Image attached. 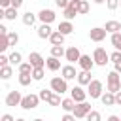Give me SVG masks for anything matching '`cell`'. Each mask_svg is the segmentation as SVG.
<instances>
[{"label":"cell","instance_id":"obj_52","mask_svg":"<svg viewBox=\"0 0 121 121\" xmlns=\"http://www.w3.org/2000/svg\"><path fill=\"white\" fill-rule=\"evenodd\" d=\"M108 121H119V117H117V115H110V117H108Z\"/></svg>","mask_w":121,"mask_h":121},{"label":"cell","instance_id":"obj_18","mask_svg":"<svg viewBox=\"0 0 121 121\" xmlns=\"http://www.w3.org/2000/svg\"><path fill=\"white\" fill-rule=\"evenodd\" d=\"M100 100H102V104H104V106H113V104H115V93L106 91V93H102Z\"/></svg>","mask_w":121,"mask_h":121},{"label":"cell","instance_id":"obj_48","mask_svg":"<svg viewBox=\"0 0 121 121\" xmlns=\"http://www.w3.org/2000/svg\"><path fill=\"white\" fill-rule=\"evenodd\" d=\"M0 121H15V119H13L9 113H6V115H2V117H0Z\"/></svg>","mask_w":121,"mask_h":121},{"label":"cell","instance_id":"obj_21","mask_svg":"<svg viewBox=\"0 0 121 121\" xmlns=\"http://www.w3.org/2000/svg\"><path fill=\"white\" fill-rule=\"evenodd\" d=\"M76 104H78V102H76V100H74V98L70 96V98H64V100L60 102V108H62L64 112H74Z\"/></svg>","mask_w":121,"mask_h":121},{"label":"cell","instance_id":"obj_40","mask_svg":"<svg viewBox=\"0 0 121 121\" xmlns=\"http://www.w3.org/2000/svg\"><path fill=\"white\" fill-rule=\"evenodd\" d=\"M106 8L112 9V11L117 9V8H119V0H106Z\"/></svg>","mask_w":121,"mask_h":121},{"label":"cell","instance_id":"obj_44","mask_svg":"<svg viewBox=\"0 0 121 121\" xmlns=\"http://www.w3.org/2000/svg\"><path fill=\"white\" fill-rule=\"evenodd\" d=\"M72 119H76L74 112H72V113H66V115H62V121H72Z\"/></svg>","mask_w":121,"mask_h":121},{"label":"cell","instance_id":"obj_53","mask_svg":"<svg viewBox=\"0 0 121 121\" xmlns=\"http://www.w3.org/2000/svg\"><path fill=\"white\" fill-rule=\"evenodd\" d=\"M93 2H95V4H104L106 0H93Z\"/></svg>","mask_w":121,"mask_h":121},{"label":"cell","instance_id":"obj_45","mask_svg":"<svg viewBox=\"0 0 121 121\" xmlns=\"http://www.w3.org/2000/svg\"><path fill=\"white\" fill-rule=\"evenodd\" d=\"M70 8H74L76 11H78V8H79V0H70V4H68Z\"/></svg>","mask_w":121,"mask_h":121},{"label":"cell","instance_id":"obj_36","mask_svg":"<svg viewBox=\"0 0 121 121\" xmlns=\"http://www.w3.org/2000/svg\"><path fill=\"white\" fill-rule=\"evenodd\" d=\"M8 40H9V45H15L19 42V34L17 32H8Z\"/></svg>","mask_w":121,"mask_h":121},{"label":"cell","instance_id":"obj_41","mask_svg":"<svg viewBox=\"0 0 121 121\" xmlns=\"http://www.w3.org/2000/svg\"><path fill=\"white\" fill-rule=\"evenodd\" d=\"M87 119H89V121H100V113H98V112H93V110H91V112L87 113Z\"/></svg>","mask_w":121,"mask_h":121},{"label":"cell","instance_id":"obj_26","mask_svg":"<svg viewBox=\"0 0 121 121\" xmlns=\"http://www.w3.org/2000/svg\"><path fill=\"white\" fill-rule=\"evenodd\" d=\"M21 62H23V57H21V53H19V51H13V53L9 55V64H11V66H19Z\"/></svg>","mask_w":121,"mask_h":121},{"label":"cell","instance_id":"obj_23","mask_svg":"<svg viewBox=\"0 0 121 121\" xmlns=\"http://www.w3.org/2000/svg\"><path fill=\"white\" fill-rule=\"evenodd\" d=\"M15 17H17V8L9 6V8L4 9V19H8V21H15Z\"/></svg>","mask_w":121,"mask_h":121},{"label":"cell","instance_id":"obj_3","mask_svg":"<svg viewBox=\"0 0 121 121\" xmlns=\"http://www.w3.org/2000/svg\"><path fill=\"white\" fill-rule=\"evenodd\" d=\"M40 95H26V96H23V100H21V108L23 110H34L38 104H40Z\"/></svg>","mask_w":121,"mask_h":121},{"label":"cell","instance_id":"obj_37","mask_svg":"<svg viewBox=\"0 0 121 121\" xmlns=\"http://www.w3.org/2000/svg\"><path fill=\"white\" fill-rule=\"evenodd\" d=\"M32 68H34V66H32L30 62H21V64H19V72H30V74H32Z\"/></svg>","mask_w":121,"mask_h":121},{"label":"cell","instance_id":"obj_30","mask_svg":"<svg viewBox=\"0 0 121 121\" xmlns=\"http://www.w3.org/2000/svg\"><path fill=\"white\" fill-rule=\"evenodd\" d=\"M62 11H64V19H68V21H72V19L78 15V11H76L74 8H70V6H68V8H64Z\"/></svg>","mask_w":121,"mask_h":121},{"label":"cell","instance_id":"obj_25","mask_svg":"<svg viewBox=\"0 0 121 121\" xmlns=\"http://www.w3.org/2000/svg\"><path fill=\"white\" fill-rule=\"evenodd\" d=\"M23 23H25L26 26H32V25L36 23V15H34L32 11H26V13H23Z\"/></svg>","mask_w":121,"mask_h":121},{"label":"cell","instance_id":"obj_4","mask_svg":"<svg viewBox=\"0 0 121 121\" xmlns=\"http://www.w3.org/2000/svg\"><path fill=\"white\" fill-rule=\"evenodd\" d=\"M68 79H64V78H53L51 79V89L55 91V93H59V95H64L66 91H68V83H66Z\"/></svg>","mask_w":121,"mask_h":121},{"label":"cell","instance_id":"obj_17","mask_svg":"<svg viewBox=\"0 0 121 121\" xmlns=\"http://www.w3.org/2000/svg\"><path fill=\"white\" fill-rule=\"evenodd\" d=\"M78 83H79V85H89V83H91V70H81V72H78Z\"/></svg>","mask_w":121,"mask_h":121},{"label":"cell","instance_id":"obj_50","mask_svg":"<svg viewBox=\"0 0 121 121\" xmlns=\"http://www.w3.org/2000/svg\"><path fill=\"white\" fill-rule=\"evenodd\" d=\"M113 66H115V68H113V70H117V72H119V74H121V60H119V62H115V64H113Z\"/></svg>","mask_w":121,"mask_h":121},{"label":"cell","instance_id":"obj_43","mask_svg":"<svg viewBox=\"0 0 121 121\" xmlns=\"http://www.w3.org/2000/svg\"><path fill=\"white\" fill-rule=\"evenodd\" d=\"M9 62V57L8 55H0V66H6Z\"/></svg>","mask_w":121,"mask_h":121},{"label":"cell","instance_id":"obj_11","mask_svg":"<svg viewBox=\"0 0 121 121\" xmlns=\"http://www.w3.org/2000/svg\"><path fill=\"white\" fill-rule=\"evenodd\" d=\"M87 91H83V85H78V87H74L72 89V98L76 100V102H83L85 98H87Z\"/></svg>","mask_w":121,"mask_h":121},{"label":"cell","instance_id":"obj_33","mask_svg":"<svg viewBox=\"0 0 121 121\" xmlns=\"http://www.w3.org/2000/svg\"><path fill=\"white\" fill-rule=\"evenodd\" d=\"M108 91H112V93L121 91V81H108Z\"/></svg>","mask_w":121,"mask_h":121},{"label":"cell","instance_id":"obj_51","mask_svg":"<svg viewBox=\"0 0 121 121\" xmlns=\"http://www.w3.org/2000/svg\"><path fill=\"white\" fill-rule=\"evenodd\" d=\"M0 34H8V28L4 25H0Z\"/></svg>","mask_w":121,"mask_h":121},{"label":"cell","instance_id":"obj_47","mask_svg":"<svg viewBox=\"0 0 121 121\" xmlns=\"http://www.w3.org/2000/svg\"><path fill=\"white\" fill-rule=\"evenodd\" d=\"M0 6L6 9V8H9V6H11V0H0Z\"/></svg>","mask_w":121,"mask_h":121},{"label":"cell","instance_id":"obj_1","mask_svg":"<svg viewBox=\"0 0 121 121\" xmlns=\"http://www.w3.org/2000/svg\"><path fill=\"white\" fill-rule=\"evenodd\" d=\"M93 59H95V64L96 66H106L110 62V53H106L104 47H96L95 53H93Z\"/></svg>","mask_w":121,"mask_h":121},{"label":"cell","instance_id":"obj_5","mask_svg":"<svg viewBox=\"0 0 121 121\" xmlns=\"http://www.w3.org/2000/svg\"><path fill=\"white\" fill-rule=\"evenodd\" d=\"M91 112V104L89 102H78L76 104V108H74V115H76V119H83V117H87V113Z\"/></svg>","mask_w":121,"mask_h":121},{"label":"cell","instance_id":"obj_32","mask_svg":"<svg viewBox=\"0 0 121 121\" xmlns=\"http://www.w3.org/2000/svg\"><path fill=\"white\" fill-rule=\"evenodd\" d=\"M60 102H62V100H60V95H59V93L51 95V98L47 100V104H49V106H60Z\"/></svg>","mask_w":121,"mask_h":121},{"label":"cell","instance_id":"obj_24","mask_svg":"<svg viewBox=\"0 0 121 121\" xmlns=\"http://www.w3.org/2000/svg\"><path fill=\"white\" fill-rule=\"evenodd\" d=\"M11 76H13V68H11L9 64L0 66V78H2V79H9Z\"/></svg>","mask_w":121,"mask_h":121},{"label":"cell","instance_id":"obj_39","mask_svg":"<svg viewBox=\"0 0 121 121\" xmlns=\"http://www.w3.org/2000/svg\"><path fill=\"white\" fill-rule=\"evenodd\" d=\"M110 60H112L113 64H115V62H119V60H121V51H119V49H115V51L110 55Z\"/></svg>","mask_w":121,"mask_h":121},{"label":"cell","instance_id":"obj_19","mask_svg":"<svg viewBox=\"0 0 121 121\" xmlns=\"http://www.w3.org/2000/svg\"><path fill=\"white\" fill-rule=\"evenodd\" d=\"M57 30H60V32H62L64 36H68V34H72V32H74V25H72V23H70V21L66 19V21L59 23V28H57Z\"/></svg>","mask_w":121,"mask_h":121},{"label":"cell","instance_id":"obj_13","mask_svg":"<svg viewBox=\"0 0 121 121\" xmlns=\"http://www.w3.org/2000/svg\"><path fill=\"white\" fill-rule=\"evenodd\" d=\"M60 74H62L64 79H74V78H78V72H76V68H74L72 64L62 66V68H60Z\"/></svg>","mask_w":121,"mask_h":121},{"label":"cell","instance_id":"obj_14","mask_svg":"<svg viewBox=\"0 0 121 121\" xmlns=\"http://www.w3.org/2000/svg\"><path fill=\"white\" fill-rule=\"evenodd\" d=\"M53 34V30H51V26H49V23H42L40 26H38V36L42 38V40H45V38H49Z\"/></svg>","mask_w":121,"mask_h":121},{"label":"cell","instance_id":"obj_16","mask_svg":"<svg viewBox=\"0 0 121 121\" xmlns=\"http://www.w3.org/2000/svg\"><path fill=\"white\" fill-rule=\"evenodd\" d=\"M45 66H47V68H49L51 72H57V70L60 68V59H59V57H53V55H51V57H49V59L45 60Z\"/></svg>","mask_w":121,"mask_h":121},{"label":"cell","instance_id":"obj_49","mask_svg":"<svg viewBox=\"0 0 121 121\" xmlns=\"http://www.w3.org/2000/svg\"><path fill=\"white\" fill-rule=\"evenodd\" d=\"M115 104H119V106H121V91H117V93H115Z\"/></svg>","mask_w":121,"mask_h":121},{"label":"cell","instance_id":"obj_31","mask_svg":"<svg viewBox=\"0 0 121 121\" xmlns=\"http://www.w3.org/2000/svg\"><path fill=\"white\" fill-rule=\"evenodd\" d=\"M78 13H79V15H85V13H89V2H87V0H79Z\"/></svg>","mask_w":121,"mask_h":121},{"label":"cell","instance_id":"obj_35","mask_svg":"<svg viewBox=\"0 0 121 121\" xmlns=\"http://www.w3.org/2000/svg\"><path fill=\"white\" fill-rule=\"evenodd\" d=\"M9 47V40H8V34H2V40H0V51H6Z\"/></svg>","mask_w":121,"mask_h":121},{"label":"cell","instance_id":"obj_46","mask_svg":"<svg viewBox=\"0 0 121 121\" xmlns=\"http://www.w3.org/2000/svg\"><path fill=\"white\" fill-rule=\"evenodd\" d=\"M11 6H13V8H17V9H19V8H21V6H23V0H11Z\"/></svg>","mask_w":121,"mask_h":121},{"label":"cell","instance_id":"obj_15","mask_svg":"<svg viewBox=\"0 0 121 121\" xmlns=\"http://www.w3.org/2000/svg\"><path fill=\"white\" fill-rule=\"evenodd\" d=\"M49 42H51L53 45H62V43H64V34H62L60 30H53V34L49 36Z\"/></svg>","mask_w":121,"mask_h":121},{"label":"cell","instance_id":"obj_9","mask_svg":"<svg viewBox=\"0 0 121 121\" xmlns=\"http://www.w3.org/2000/svg\"><path fill=\"white\" fill-rule=\"evenodd\" d=\"M78 64H79L81 70H93V66H95V59H91V55H81L79 60H78Z\"/></svg>","mask_w":121,"mask_h":121},{"label":"cell","instance_id":"obj_8","mask_svg":"<svg viewBox=\"0 0 121 121\" xmlns=\"http://www.w3.org/2000/svg\"><path fill=\"white\" fill-rule=\"evenodd\" d=\"M55 17H57L55 11H53V9H45V8L40 9V13H38V19H40L42 23H49V25L55 21Z\"/></svg>","mask_w":121,"mask_h":121},{"label":"cell","instance_id":"obj_27","mask_svg":"<svg viewBox=\"0 0 121 121\" xmlns=\"http://www.w3.org/2000/svg\"><path fill=\"white\" fill-rule=\"evenodd\" d=\"M51 55L60 59V57H64V55H66V49H64L62 45H51Z\"/></svg>","mask_w":121,"mask_h":121},{"label":"cell","instance_id":"obj_6","mask_svg":"<svg viewBox=\"0 0 121 121\" xmlns=\"http://www.w3.org/2000/svg\"><path fill=\"white\" fill-rule=\"evenodd\" d=\"M21 100H23V95L19 91H9L8 96H6V106H9V108L21 106Z\"/></svg>","mask_w":121,"mask_h":121},{"label":"cell","instance_id":"obj_22","mask_svg":"<svg viewBox=\"0 0 121 121\" xmlns=\"http://www.w3.org/2000/svg\"><path fill=\"white\" fill-rule=\"evenodd\" d=\"M34 78H32V74L30 72H19V83L23 85V87H26V85H30V81H32Z\"/></svg>","mask_w":121,"mask_h":121},{"label":"cell","instance_id":"obj_42","mask_svg":"<svg viewBox=\"0 0 121 121\" xmlns=\"http://www.w3.org/2000/svg\"><path fill=\"white\" fill-rule=\"evenodd\" d=\"M55 4H57V8H60V9H64V8H68V4H70V0H55Z\"/></svg>","mask_w":121,"mask_h":121},{"label":"cell","instance_id":"obj_29","mask_svg":"<svg viewBox=\"0 0 121 121\" xmlns=\"http://www.w3.org/2000/svg\"><path fill=\"white\" fill-rule=\"evenodd\" d=\"M32 78H34V81H40L43 78V66H34L32 68Z\"/></svg>","mask_w":121,"mask_h":121},{"label":"cell","instance_id":"obj_34","mask_svg":"<svg viewBox=\"0 0 121 121\" xmlns=\"http://www.w3.org/2000/svg\"><path fill=\"white\" fill-rule=\"evenodd\" d=\"M51 91H53V89H51ZM51 91H49V89H40V93H38V95H40V98H42V100H45V102H47V100L51 98V95H53Z\"/></svg>","mask_w":121,"mask_h":121},{"label":"cell","instance_id":"obj_20","mask_svg":"<svg viewBox=\"0 0 121 121\" xmlns=\"http://www.w3.org/2000/svg\"><path fill=\"white\" fill-rule=\"evenodd\" d=\"M104 28H106L110 34H113V32H119V30H121V23H119V21H106Z\"/></svg>","mask_w":121,"mask_h":121},{"label":"cell","instance_id":"obj_28","mask_svg":"<svg viewBox=\"0 0 121 121\" xmlns=\"http://www.w3.org/2000/svg\"><path fill=\"white\" fill-rule=\"evenodd\" d=\"M110 42H112V45H113L115 49L121 51V32H113L112 38H110Z\"/></svg>","mask_w":121,"mask_h":121},{"label":"cell","instance_id":"obj_10","mask_svg":"<svg viewBox=\"0 0 121 121\" xmlns=\"http://www.w3.org/2000/svg\"><path fill=\"white\" fill-rule=\"evenodd\" d=\"M64 57H66V60H68V62H78V60H79V57H81V53H79V49H78L76 45H72V47H68V49H66V55H64Z\"/></svg>","mask_w":121,"mask_h":121},{"label":"cell","instance_id":"obj_7","mask_svg":"<svg viewBox=\"0 0 121 121\" xmlns=\"http://www.w3.org/2000/svg\"><path fill=\"white\" fill-rule=\"evenodd\" d=\"M106 34H108V30H106L104 26H95V28L89 30V38H91L93 42H102V40L106 38Z\"/></svg>","mask_w":121,"mask_h":121},{"label":"cell","instance_id":"obj_12","mask_svg":"<svg viewBox=\"0 0 121 121\" xmlns=\"http://www.w3.org/2000/svg\"><path fill=\"white\" fill-rule=\"evenodd\" d=\"M28 62H30L32 66H45V59H43L38 51H32V53L28 55Z\"/></svg>","mask_w":121,"mask_h":121},{"label":"cell","instance_id":"obj_2","mask_svg":"<svg viewBox=\"0 0 121 121\" xmlns=\"http://www.w3.org/2000/svg\"><path fill=\"white\" fill-rule=\"evenodd\" d=\"M102 81L100 79H91V83L87 85V93L91 98H100L102 96Z\"/></svg>","mask_w":121,"mask_h":121},{"label":"cell","instance_id":"obj_38","mask_svg":"<svg viewBox=\"0 0 121 121\" xmlns=\"http://www.w3.org/2000/svg\"><path fill=\"white\" fill-rule=\"evenodd\" d=\"M108 81H121V74H119L117 70L110 72V74H108Z\"/></svg>","mask_w":121,"mask_h":121}]
</instances>
